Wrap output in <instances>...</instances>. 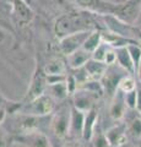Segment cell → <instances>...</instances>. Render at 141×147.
I'll return each instance as SVG.
<instances>
[{
	"instance_id": "cell-12",
	"label": "cell",
	"mask_w": 141,
	"mask_h": 147,
	"mask_svg": "<svg viewBox=\"0 0 141 147\" xmlns=\"http://www.w3.org/2000/svg\"><path fill=\"white\" fill-rule=\"evenodd\" d=\"M107 139L111 142L113 147H121L126 145L128 141V134H126V124L119 121L113 125L106 131Z\"/></svg>"
},
{
	"instance_id": "cell-3",
	"label": "cell",
	"mask_w": 141,
	"mask_h": 147,
	"mask_svg": "<svg viewBox=\"0 0 141 147\" xmlns=\"http://www.w3.org/2000/svg\"><path fill=\"white\" fill-rule=\"evenodd\" d=\"M70 123H71V103H60L52 113L49 127L52 136L55 140L64 141L70 135Z\"/></svg>"
},
{
	"instance_id": "cell-18",
	"label": "cell",
	"mask_w": 141,
	"mask_h": 147,
	"mask_svg": "<svg viewBox=\"0 0 141 147\" xmlns=\"http://www.w3.org/2000/svg\"><path fill=\"white\" fill-rule=\"evenodd\" d=\"M86 72L88 75V79L90 80H97V81H101V79L106 74L108 65L104 64L102 61H98V60H94V59L91 58L90 60L86 63V65L84 66Z\"/></svg>"
},
{
	"instance_id": "cell-13",
	"label": "cell",
	"mask_w": 141,
	"mask_h": 147,
	"mask_svg": "<svg viewBox=\"0 0 141 147\" xmlns=\"http://www.w3.org/2000/svg\"><path fill=\"white\" fill-rule=\"evenodd\" d=\"M86 112L75 108L71 104V123H70V135L72 139H82L84 124H85Z\"/></svg>"
},
{
	"instance_id": "cell-25",
	"label": "cell",
	"mask_w": 141,
	"mask_h": 147,
	"mask_svg": "<svg viewBox=\"0 0 141 147\" xmlns=\"http://www.w3.org/2000/svg\"><path fill=\"white\" fill-rule=\"evenodd\" d=\"M126 48H128L130 57L133 59V63H134V66H135V75H136L138 69L141 64V47L139 45V43H133V44L126 45Z\"/></svg>"
},
{
	"instance_id": "cell-26",
	"label": "cell",
	"mask_w": 141,
	"mask_h": 147,
	"mask_svg": "<svg viewBox=\"0 0 141 147\" xmlns=\"http://www.w3.org/2000/svg\"><path fill=\"white\" fill-rule=\"evenodd\" d=\"M109 48H111V45L107 44L106 42H102L101 44L98 45V48L92 53V59L104 63V59H106V55L108 53Z\"/></svg>"
},
{
	"instance_id": "cell-20",
	"label": "cell",
	"mask_w": 141,
	"mask_h": 147,
	"mask_svg": "<svg viewBox=\"0 0 141 147\" xmlns=\"http://www.w3.org/2000/svg\"><path fill=\"white\" fill-rule=\"evenodd\" d=\"M13 10L15 15L21 24H28L33 18V12L31 7L25 3V0H13Z\"/></svg>"
},
{
	"instance_id": "cell-4",
	"label": "cell",
	"mask_w": 141,
	"mask_h": 147,
	"mask_svg": "<svg viewBox=\"0 0 141 147\" xmlns=\"http://www.w3.org/2000/svg\"><path fill=\"white\" fill-rule=\"evenodd\" d=\"M13 142L24 147H53L49 136L42 130H28L15 134Z\"/></svg>"
},
{
	"instance_id": "cell-24",
	"label": "cell",
	"mask_w": 141,
	"mask_h": 147,
	"mask_svg": "<svg viewBox=\"0 0 141 147\" xmlns=\"http://www.w3.org/2000/svg\"><path fill=\"white\" fill-rule=\"evenodd\" d=\"M91 146L92 147H113L111 142L107 139L106 132H102L97 129V131H94V134L91 139Z\"/></svg>"
},
{
	"instance_id": "cell-32",
	"label": "cell",
	"mask_w": 141,
	"mask_h": 147,
	"mask_svg": "<svg viewBox=\"0 0 141 147\" xmlns=\"http://www.w3.org/2000/svg\"><path fill=\"white\" fill-rule=\"evenodd\" d=\"M125 147H136V146H133V145H125Z\"/></svg>"
},
{
	"instance_id": "cell-19",
	"label": "cell",
	"mask_w": 141,
	"mask_h": 147,
	"mask_svg": "<svg viewBox=\"0 0 141 147\" xmlns=\"http://www.w3.org/2000/svg\"><path fill=\"white\" fill-rule=\"evenodd\" d=\"M115 50H117V64L124 69L128 74L135 76V66L128 48L120 47V48H115Z\"/></svg>"
},
{
	"instance_id": "cell-6",
	"label": "cell",
	"mask_w": 141,
	"mask_h": 147,
	"mask_svg": "<svg viewBox=\"0 0 141 147\" xmlns=\"http://www.w3.org/2000/svg\"><path fill=\"white\" fill-rule=\"evenodd\" d=\"M92 31H85V32H77L69 36H65L58 40V50L63 57L66 58L70 54L75 53L76 50L82 48L85 40Z\"/></svg>"
},
{
	"instance_id": "cell-22",
	"label": "cell",
	"mask_w": 141,
	"mask_h": 147,
	"mask_svg": "<svg viewBox=\"0 0 141 147\" xmlns=\"http://www.w3.org/2000/svg\"><path fill=\"white\" fill-rule=\"evenodd\" d=\"M126 134L135 140H141V117H135L126 124Z\"/></svg>"
},
{
	"instance_id": "cell-21",
	"label": "cell",
	"mask_w": 141,
	"mask_h": 147,
	"mask_svg": "<svg viewBox=\"0 0 141 147\" xmlns=\"http://www.w3.org/2000/svg\"><path fill=\"white\" fill-rule=\"evenodd\" d=\"M103 42V38H102V31L101 30H94L90 33V36L87 37V39L85 40V43L82 45V48L85 50H87L92 54L94 50L98 48V45Z\"/></svg>"
},
{
	"instance_id": "cell-30",
	"label": "cell",
	"mask_w": 141,
	"mask_h": 147,
	"mask_svg": "<svg viewBox=\"0 0 141 147\" xmlns=\"http://www.w3.org/2000/svg\"><path fill=\"white\" fill-rule=\"evenodd\" d=\"M136 90H138V108H136V110L141 114V84H139V82Z\"/></svg>"
},
{
	"instance_id": "cell-15",
	"label": "cell",
	"mask_w": 141,
	"mask_h": 147,
	"mask_svg": "<svg viewBox=\"0 0 141 147\" xmlns=\"http://www.w3.org/2000/svg\"><path fill=\"white\" fill-rule=\"evenodd\" d=\"M45 93L51 96L55 102H64L66 98L70 97V92H69V88H67L66 80L49 84Z\"/></svg>"
},
{
	"instance_id": "cell-2",
	"label": "cell",
	"mask_w": 141,
	"mask_h": 147,
	"mask_svg": "<svg viewBox=\"0 0 141 147\" xmlns=\"http://www.w3.org/2000/svg\"><path fill=\"white\" fill-rule=\"evenodd\" d=\"M57 102L49 94H43L31 102L13 103L10 113L12 114H26L32 117H48L55 110Z\"/></svg>"
},
{
	"instance_id": "cell-27",
	"label": "cell",
	"mask_w": 141,
	"mask_h": 147,
	"mask_svg": "<svg viewBox=\"0 0 141 147\" xmlns=\"http://www.w3.org/2000/svg\"><path fill=\"white\" fill-rule=\"evenodd\" d=\"M124 99L129 110H136L138 108V90L124 93Z\"/></svg>"
},
{
	"instance_id": "cell-31",
	"label": "cell",
	"mask_w": 141,
	"mask_h": 147,
	"mask_svg": "<svg viewBox=\"0 0 141 147\" xmlns=\"http://www.w3.org/2000/svg\"><path fill=\"white\" fill-rule=\"evenodd\" d=\"M135 77H138L136 80H138L139 84H141V64H140V66H139V69H138V72H136Z\"/></svg>"
},
{
	"instance_id": "cell-23",
	"label": "cell",
	"mask_w": 141,
	"mask_h": 147,
	"mask_svg": "<svg viewBox=\"0 0 141 147\" xmlns=\"http://www.w3.org/2000/svg\"><path fill=\"white\" fill-rule=\"evenodd\" d=\"M136 87H138V80H135V76L126 75L120 80L118 90L121 91L123 93H128V92L136 90Z\"/></svg>"
},
{
	"instance_id": "cell-33",
	"label": "cell",
	"mask_w": 141,
	"mask_h": 147,
	"mask_svg": "<svg viewBox=\"0 0 141 147\" xmlns=\"http://www.w3.org/2000/svg\"><path fill=\"white\" fill-rule=\"evenodd\" d=\"M138 28H139V31H141V26H140V27H138Z\"/></svg>"
},
{
	"instance_id": "cell-29",
	"label": "cell",
	"mask_w": 141,
	"mask_h": 147,
	"mask_svg": "<svg viewBox=\"0 0 141 147\" xmlns=\"http://www.w3.org/2000/svg\"><path fill=\"white\" fill-rule=\"evenodd\" d=\"M7 114H9L7 105L6 104H0V126H1V124L7 119Z\"/></svg>"
},
{
	"instance_id": "cell-5",
	"label": "cell",
	"mask_w": 141,
	"mask_h": 147,
	"mask_svg": "<svg viewBox=\"0 0 141 147\" xmlns=\"http://www.w3.org/2000/svg\"><path fill=\"white\" fill-rule=\"evenodd\" d=\"M43 71L48 77V84L64 81L69 74V66H67L66 59L61 57H53L44 64Z\"/></svg>"
},
{
	"instance_id": "cell-14",
	"label": "cell",
	"mask_w": 141,
	"mask_h": 147,
	"mask_svg": "<svg viewBox=\"0 0 141 147\" xmlns=\"http://www.w3.org/2000/svg\"><path fill=\"white\" fill-rule=\"evenodd\" d=\"M126 110H128V107H126V103L124 99V93L118 90L117 93L113 96L112 103L109 105V115H111L113 120L120 121L125 117Z\"/></svg>"
},
{
	"instance_id": "cell-1",
	"label": "cell",
	"mask_w": 141,
	"mask_h": 147,
	"mask_svg": "<svg viewBox=\"0 0 141 147\" xmlns=\"http://www.w3.org/2000/svg\"><path fill=\"white\" fill-rule=\"evenodd\" d=\"M98 16L99 15H97V13L86 10L65 13L55 21L54 32H55L58 39H60L65 36L77 33V32L99 30V27L97 26Z\"/></svg>"
},
{
	"instance_id": "cell-16",
	"label": "cell",
	"mask_w": 141,
	"mask_h": 147,
	"mask_svg": "<svg viewBox=\"0 0 141 147\" xmlns=\"http://www.w3.org/2000/svg\"><path fill=\"white\" fill-rule=\"evenodd\" d=\"M97 120H98V112L96 108L86 112L85 117V124H84V132H82V139L85 141L90 142L92 136L97 129Z\"/></svg>"
},
{
	"instance_id": "cell-7",
	"label": "cell",
	"mask_w": 141,
	"mask_h": 147,
	"mask_svg": "<svg viewBox=\"0 0 141 147\" xmlns=\"http://www.w3.org/2000/svg\"><path fill=\"white\" fill-rule=\"evenodd\" d=\"M48 85H49L48 84V77L44 74L43 67L38 66L34 70V74L32 76V80H31L30 87H28V90H27L25 97H24V99H22V102L24 103L31 102V100H33L36 98L40 97V96L45 94Z\"/></svg>"
},
{
	"instance_id": "cell-8",
	"label": "cell",
	"mask_w": 141,
	"mask_h": 147,
	"mask_svg": "<svg viewBox=\"0 0 141 147\" xmlns=\"http://www.w3.org/2000/svg\"><path fill=\"white\" fill-rule=\"evenodd\" d=\"M77 6L82 10L97 13V15H115L119 3H112L109 0H74Z\"/></svg>"
},
{
	"instance_id": "cell-9",
	"label": "cell",
	"mask_w": 141,
	"mask_h": 147,
	"mask_svg": "<svg viewBox=\"0 0 141 147\" xmlns=\"http://www.w3.org/2000/svg\"><path fill=\"white\" fill-rule=\"evenodd\" d=\"M120 71H124V69L120 67L119 65H118V69H117V64H114V65L108 66L106 74H104V76L101 79V84H102L104 93L111 96V97H113V96L117 93L120 80L124 76L130 75V74H128V72L120 74Z\"/></svg>"
},
{
	"instance_id": "cell-11",
	"label": "cell",
	"mask_w": 141,
	"mask_h": 147,
	"mask_svg": "<svg viewBox=\"0 0 141 147\" xmlns=\"http://www.w3.org/2000/svg\"><path fill=\"white\" fill-rule=\"evenodd\" d=\"M98 98L99 94H96L93 92L86 90H76L75 93L71 96V104L82 112H88L94 108V103L98 100Z\"/></svg>"
},
{
	"instance_id": "cell-10",
	"label": "cell",
	"mask_w": 141,
	"mask_h": 147,
	"mask_svg": "<svg viewBox=\"0 0 141 147\" xmlns=\"http://www.w3.org/2000/svg\"><path fill=\"white\" fill-rule=\"evenodd\" d=\"M141 13V0H125L118 4L115 17L129 25H134Z\"/></svg>"
},
{
	"instance_id": "cell-28",
	"label": "cell",
	"mask_w": 141,
	"mask_h": 147,
	"mask_svg": "<svg viewBox=\"0 0 141 147\" xmlns=\"http://www.w3.org/2000/svg\"><path fill=\"white\" fill-rule=\"evenodd\" d=\"M13 142V135H10L6 130L0 127V147H11Z\"/></svg>"
},
{
	"instance_id": "cell-17",
	"label": "cell",
	"mask_w": 141,
	"mask_h": 147,
	"mask_svg": "<svg viewBox=\"0 0 141 147\" xmlns=\"http://www.w3.org/2000/svg\"><path fill=\"white\" fill-rule=\"evenodd\" d=\"M92 58V54L87 50H85L84 48H81L79 50H76L75 53L70 54L69 57H66V63H67V66L71 70H77V69H81L86 65L90 59Z\"/></svg>"
}]
</instances>
